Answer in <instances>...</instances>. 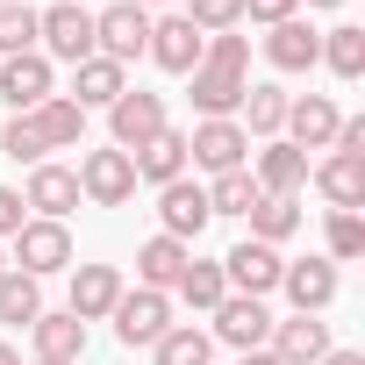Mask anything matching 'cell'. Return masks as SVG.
Instances as JSON below:
<instances>
[{"instance_id":"7402d4cb","label":"cell","mask_w":365,"mask_h":365,"mask_svg":"<svg viewBox=\"0 0 365 365\" xmlns=\"http://www.w3.org/2000/svg\"><path fill=\"white\" fill-rule=\"evenodd\" d=\"M129 165H136V179H150V187H172V179H187V136H179V129H158Z\"/></svg>"},{"instance_id":"60d3db41","label":"cell","mask_w":365,"mask_h":365,"mask_svg":"<svg viewBox=\"0 0 365 365\" xmlns=\"http://www.w3.org/2000/svg\"><path fill=\"white\" fill-rule=\"evenodd\" d=\"M237 365H279V358H272V351H244Z\"/></svg>"},{"instance_id":"44dd1931","label":"cell","mask_w":365,"mask_h":365,"mask_svg":"<svg viewBox=\"0 0 365 365\" xmlns=\"http://www.w3.org/2000/svg\"><path fill=\"white\" fill-rule=\"evenodd\" d=\"M29 129H36V143H43V150H65V143H79V136H86V108H79V101H65V93H51L43 108H29Z\"/></svg>"},{"instance_id":"f35d334b","label":"cell","mask_w":365,"mask_h":365,"mask_svg":"<svg viewBox=\"0 0 365 365\" xmlns=\"http://www.w3.org/2000/svg\"><path fill=\"white\" fill-rule=\"evenodd\" d=\"M294 8H301V0H244V15H251V22H287Z\"/></svg>"},{"instance_id":"603a6c76","label":"cell","mask_w":365,"mask_h":365,"mask_svg":"<svg viewBox=\"0 0 365 365\" xmlns=\"http://www.w3.org/2000/svg\"><path fill=\"white\" fill-rule=\"evenodd\" d=\"M36 329V358H51V365H79V351H86V322L65 308V315H36L29 322Z\"/></svg>"},{"instance_id":"d6a6232c","label":"cell","mask_w":365,"mask_h":365,"mask_svg":"<svg viewBox=\"0 0 365 365\" xmlns=\"http://www.w3.org/2000/svg\"><path fill=\"white\" fill-rule=\"evenodd\" d=\"M244 115H251L258 136H279V129H287V93H279V86H251V93H244ZM251 129H244V136H251Z\"/></svg>"},{"instance_id":"f1b7e54d","label":"cell","mask_w":365,"mask_h":365,"mask_svg":"<svg viewBox=\"0 0 365 365\" xmlns=\"http://www.w3.org/2000/svg\"><path fill=\"white\" fill-rule=\"evenodd\" d=\"M43 315V294H36V279L29 272H0V322H36Z\"/></svg>"},{"instance_id":"e0dca14e","label":"cell","mask_w":365,"mask_h":365,"mask_svg":"<svg viewBox=\"0 0 365 365\" xmlns=\"http://www.w3.org/2000/svg\"><path fill=\"white\" fill-rule=\"evenodd\" d=\"M336 101H322V93H301V101H287V129H294V150H329L336 143Z\"/></svg>"},{"instance_id":"52a82bcc","label":"cell","mask_w":365,"mask_h":365,"mask_svg":"<svg viewBox=\"0 0 365 365\" xmlns=\"http://www.w3.org/2000/svg\"><path fill=\"white\" fill-rule=\"evenodd\" d=\"M279 272H287V258H279L272 244H251V237L222 258V279H230L237 294H251V301H265V294L279 287Z\"/></svg>"},{"instance_id":"7dc6e473","label":"cell","mask_w":365,"mask_h":365,"mask_svg":"<svg viewBox=\"0 0 365 365\" xmlns=\"http://www.w3.org/2000/svg\"><path fill=\"white\" fill-rule=\"evenodd\" d=\"M36 365H51V358H36Z\"/></svg>"},{"instance_id":"ac0fdd59","label":"cell","mask_w":365,"mask_h":365,"mask_svg":"<svg viewBox=\"0 0 365 365\" xmlns=\"http://www.w3.org/2000/svg\"><path fill=\"white\" fill-rule=\"evenodd\" d=\"M272 358L279 365H322L329 358V329L315 322V315H294V322H272Z\"/></svg>"},{"instance_id":"ab89813d","label":"cell","mask_w":365,"mask_h":365,"mask_svg":"<svg viewBox=\"0 0 365 365\" xmlns=\"http://www.w3.org/2000/svg\"><path fill=\"white\" fill-rule=\"evenodd\" d=\"M322 365H365V358H358V351H329Z\"/></svg>"},{"instance_id":"7c38bea8","label":"cell","mask_w":365,"mask_h":365,"mask_svg":"<svg viewBox=\"0 0 365 365\" xmlns=\"http://www.w3.org/2000/svg\"><path fill=\"white\" fill-rule=\"evenodd\" d=\"M158 215H165V237H201L208 230V187H194V179H172V187H158Z\"/></svg>"},{"instance_id":"5b68a950","label":"cell","mask_w":365,"mask_h":365,"mask_svg":"<svg viewBox=\"0 0 365 365\" xmlns=\"http://www.w3.org/2000/svg\"><path fill=\"white\" fill-rule=\"evenodd\" d=\"M58 265H72V230L65 222H22L15 230V272H29V279H43V272H58Z\"/></svg>"},{"instance_id":"f6af8a7d","label":"cell","mask_w":365,"mask_h":365,"mask_svg":"<svg viewBox=\"0 0 365 365\" xmlns=\"http://www.w3.org/2000/svg\"><path fill=\"white\" fill-rule=\"evenodd\" d=\"M0 272H8V251H0Z\"/></svg>"},{"instance_id":"9a60e30c","label":"cell","mask_w":365,"mask_h":365,"mask_svg":"<svg viewBox=\"0 0 365 365\" xmlns=\"http://www.w3.org/2000/svg\"><path fill=\"white\" fill-rule=\"evenodd\" d=\"M22 208H36L43 222H65V215L79 208V172H65V165H36V172H29Z\"/></svg>"},{"instance_id":"ba28073f","label":"cell","mask_w":365,"mask_h":365,"mask_svg":"<svg viewBox=\"0 0 365 365\" xmlns=\"http://www.w3.org/2000/svg\"><path fill=\"white\" fill-rule=\"evenodd\" d=\"M172 329V301L165 294H150V287H136V294H122L115 301V336L136 351V344H158Z\"/></svg>"},{"instance_id":"8d00e7d4","label":"cell","mask_w":365,"mask_h":365,"mask_svg":"<svg viewBox=\"0 0 365 365\" xmlns=\"http://www.w3.org/2000/svg\"><path fill=\"white\" fill-rule=\"evenodd\" d=\"M0 150H8V158H29V165H43V143H36V129H29V115H15L8 129H0Z\"/></svg>"},{"instance_id":"d590c367","label":"cell","mask_w":365,"mask_h":365,"mask_svg":"<svg viewBox=\"0 0 365 365\" xmlns=\"http://www.w3.org/2000/svg\"><path fill=\"white\" fill-rule=\"evenodd\" d=\"M358 251H365V222L336 208V215H329V265H336V258H358Z\"/></svg>"},{"instance_id":"f546056e","label":"cell","mask_w":365,"mask_h":365,"mask_svg":"<svg viewBox=\"0 0 365 365\" xmlns=\"http://www.w3.org/2000/svg\"><path fill=\"white\" fill-rule=\"evenodd\" d=\"M251 208H258V179H251V172H215L208 215H251Z\"/></svg>"},{"instance_id":"ee69618b","label":"cell","mask_w":365,"mask_h":365,"mask_svg":"<svg viewBox=\"0 0 365 365\" xmlns=\"http://www.w3.org/2000/svg\"><path fill=\"white\" fill-rule=\"evenodd\" d=\"M136 8H165V0H136Z\"/></svg>"},{"instance_id":"ffe728a7","label":"cell","mask_w":365,"mask_h":365,"mask_svg":"<svg viewBox=\"0 0 365 365\" xmlns=\"http://www.w3.org/2000/svg\"><path fill=\"white\" fill-rule=\"evenodd\" d=\"M115 301H122V272H115V265H79V272H72V315H79V322L115 315Z\"/></svg>"},{"instance_id":"d6986e66","label":"cell","mask_w":365,"mask_h":365,"mask_svg":"<svg viewBox=\"0 0 365 365\" xmlns=\"http://www.w3.org/2000/svg\"><path fill=\"white\" fill-rule=\"evenodd\" d=\"M258 194H272V201H294L301 194V179H308V150H294V143H265V158H258Z\"/></svg>"},{"instance_id":"cb8c5ba5","label":"cell","mask_w":365,"mask_h":365,"mask_svg":"<svg viewBox=\"0 0 365 365\" xmlns=\"http://www.w3.org/2000/svg\"><path fill=\"white\" fill-rule=\"evenodd\" d=\"M315 187L344 208V215H358V201H365V158H351V150H329L322 158V172H315Z\"/></svg>"},{"instance_id":"2e32d148","label":"cell","mask_w":365,"mask_h":365,"mask_svg":"<svg viewBox=\"0 0 365 365\" xmlns=\"http://www.w3.org/2000/svg\"><path fill=\"white\" fill-rule=\"evenodd\" d=\"M265 58H272L279 72H315V65H322V36H315L301 15H287V22H272V36H265Z\"/></svg>"},{"instance_id":"4316f807","label":"cell","mask_w":365,"mask_h":365,"mask_svg":"<svg viewBox=\"0 0 365 365\" xmlns=\"http://www.w3.org/2000/svg\"><path fill=\"white\" fill-rule=\"evenodd\" d=\"M172 287H179V301H194V308H215V301L230 294V279H222L215 258H187V272H179Z\"/></svg>"},{"instance_id":"484cf974","label":"cell","mask_w":365,"mask_h":365,"mask_svg":"<svg viewBox=\"0 0 365 365\" xmlns=\"http://www.w3.org/2000/svg\"><path fill=\"white\" fill-rule=\"evenodd\" d=\"M65 101H79V108H115V101H122V65H108V58L72 65V93H65Z\"/></svg>"},{"instance_id":"836d02e7","label":"cell","mask_w":365,"mask_h":365,"mask_svg":"<svg viewBox=\"0 0 365 365\" xmlns=\"http://www.w3.org/2000/svg\"><path fill=\"white\" fill-rule=\"evenodd\" d=\"M22 51H36V8L29 0L0 8V58H22Z\"/></svg>"},{"instance_id":"8fae6325","label":"cell","mask_w":365,"mask_h":365,"mask_svg":"<svg viewBox=\"0 0 365 365\" xmlns=\"http://www.w3.org/2000/svg\"><path fill=\"white\" fill-rule=\"evenodd\" d=\"M244 150H251L244 122H201V129L187 136V158L208 165V172H244Z\"/></svg>"},{"instance_id":"5bb4252c","label":"cell","mask_w":365,"mask_h":365,"mask_svg":"<svg viewBox=\"0 0 365 365\" xmlns=\"http://www.w3.org/2000/svg\"><path fill=\"white\" fill-rule=\"evenodd\" d=\"M201 51H208V36H201L187 15H165V22H150V58H158L165 72H194V65H201Z\"/></svg>"},{"instance_id":"8992f818","label":"cell","mask_w":365,"mask_h":365,"mask_svg":"<svg viewBox=\"0 0 365 365\" xmlns=\"http://www.w3.org/2000/svg\"><path fill=\"white\" fill-rule=\"evenodd\" d=\"M108 122H115V150H129V158H136V150L165 129V101H158V93H143V86H122V101L108 108Z\"/></svg>"},{"instance_id":"83f0119b","label":"cell","mask_w":365,"mask_h":365,"mask_svg":"<svg viewBox=\"0 0 365 365\" xmlns=\"http://www.w3.org/2000/svg\"><path fill=\"white\" fill-rule=\"evenodd\" d=\"M294 230H301V208H294V201L258 194V208H251V244H287Z\"/></svg>"},{"instance_id":"7bdbcfd3","label":"cell","mask_w":365,"mask_h":365,"mask_svg":"<svg viewBox=\"0 0 365 365\" xmlns=\"http://www.w3.org/2000/svg\"><path fill=\"white\" fill-rule=\"evenodd\" d=\"M308 8H344V0H308Z\"/></svg>"},{"instance_id":"74e56055","label":"cell","mask_w":365,"mask_h":365,"mask_svg":"<svg viewBox=\"0 0 365 365\" xmlns=\"http://www.w3.org/2000/svg\"><path fill=\"white\" fill-rule=\"evenodd\" d=\"M29 222V208H22V194H8L0 187V244H15V230Z\"/></svg>"},{"instance_id":"bcb514c9","label":"cell","mask_w":365,"mask_h":365,"mask_svg":"<svg viewBox=\"0 0 365 365\" xmlns=\"http://www.w3.org/2000/svg\"><path fill=\"white\" fill-rule=\"evenodd\" d=\"M0 8H15V0H0Z\"/></svg>"},{"instance_id":"30bf717a","label":"cell","mask_w":365,"mask_h":365,"mask_svg":"<svg viewBox=\"0 0 365 365\" xmlns=\"http://www.w3.org/2000/svg\"><path fill=\"white\" fill-rule=\"evenodd\" d=\"M215 336L237 344V351H265V336H272L265 301H251V294H222V301H215Z\"/></svg>"},{"instance_id":"1f68e13d","label":"cell","mask_w":365,"mask_h":365,"mask_svg":"<svg viewBox=\"0 0 365 365\" xmlns=\"http://www.w3.org/2000/svg\"><path fill=\"white\" fill-rule=\"evenodd\" d=\"M322 58H329L336 79H358L365 72V29H329L322 36Z\"/></svg>"},{"instance_id":"277c9868","label":"cell","mask_w":365,"mask_h":365,"mask_svg":"<svg viewBox=\"0 0 365 365\" xmlns=\"http://www.w3.org/2000/svg\"><path fill=\"white\" fill-rule=\"evenodd\" d=\"M79 194H86L93 208H122V201L136 194L129 150H86V158H79Z\"/></svg>"},{"instance_id":"9c48e42d","label":"cell","mask_w":365,"mask_h":365,"mask_svg":"<svg viewBox=\"0 0 365 365\" xmlns=\"http://www.w3.org/2000/svg\"><path fill=\"white\" fill-rule=\"evenodd\" d=\"M0 101H8L15 115L43 108V101H51V58H43V51H22V58H0Z\"/></svg>"},{"instance_id":"4fadbf2b","label":"cell","mask_w":365,"mask_h":365,"mask_svg":"<svg viewBox=\"0 0 365 365\" xmlns=\"http://www.w3.org/2000/svg\"><path fill=\"white\" fill-rule=\"evenodd\" d=\"M279 287H287L294 315H322V308L336 301V265H329V258H301V265L279 272Z\"/></svg>"},{"instance_id":"d4e9b609","label":"cell","mask_w":365,"mask_h":365,"mask_svg":"<svg viewBox=\"0 0 365 365\" xmlns=\"http://www.w3.org/2000/svg\"><path fill=\"white\" fill-rule=\"evenodd\" d=\"M187 258H194V251L179 244V237H150V244L136 251V279H143L150 294H165V287H172L179 272H187Z\"/></svg>"},{"instance_id":"b9f144b4","label":"cell","mask_w":365,"mask_h":365,"mask_svg":"<svg viewBox=\"0 0 365 365\" xmlns=\"http://www.w3.org/2000/svg\"><path fill=\"white\" fill-rule=\"evenodd\" d=\"M0 365H22V358H15V344H0Z\"/></svg>"},{"instance_id":"4dcf8cb0","label":"cell","mask_w":365,"mask_h":365,"mask_svg":"<svg viewBox=\"0 0 365 365\" xmlns=\"http://www.w3.org/2000/svg\"><path fill=\"white\" fill-rule=\"evenodd\" d=\"M150 351H158V365H208L215 336H208V329H165Z\"/></svg>"},{"instance_id":"7a4b0ae2","label":"cell","mask_w":365,"mask_h":365,"mask_svg":"<svg viewBox=\"0 0 365 365\" xmlns=\"http://www.w3.org/2000/svg\"><path fill=\"white\" fill-rule=\"evenodd\" d=\"M143 51H150V15L136 8V0H108V8L93 15V58L129 65V58H143Z\"/></svg>"},{"instance_id":"6da1fadb","label":"cell","mask_w":365,"mask_h":365,"mask_svg":"<svg viewBox=\"0 0 365 365\" xmlns=\"http://www.w3.org/2000/svg\"><path fill=\"white\" fill-rule=\"evenodd\" d=\"M244 58H251V43H244V36H208L201 65L187 72V79H194V108H201V122H230V115L244 108V93H251Z\"/></svg>"},{"instance_id":"3957f363","label":"cell","mask_w":365,"mask_h":365,"mask_svg":"<svg viewBox=\"0 0 365 365\" xmlns=\"http://www.w3.org/2000/svg\"><path fill=\"white\" fill-rule=\"evenodd\" d=\"M36 43L65 65H86L93 58V15L79 8V0H58L51 15H36Z\"/></svg>"},{"instance_id":"e575fe53","label":"cell","mask_w":365,"mask_h":365,"mask_svg":"<svg viewBox=\"0 0 365 365\" xmlns=\"http://www.w3.org/2000/svg\"><path fill=\"white\" fill-rule=\"evenodd\" d=\"M187 22H194L201 36H230V29L244 22V0H187Z\"/></svg>"}]
</instances>
